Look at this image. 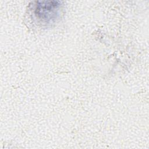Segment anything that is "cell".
<instances>
[{"label":"cell","mask_w":149,"mask_h":149,"mask_svg":"<svg viewBox=\"0 0 149 149\" xmlns=\"http://www.w3.org/2000/svg\"><path fill=\"white\" fill-rule=\"evenodd\" d=\"M60 7L59 1L37 2L35 6V15L39 19L45 23H49L58 17Z\"/></svg>","instance_id":"obj_1"}]
</instances>
